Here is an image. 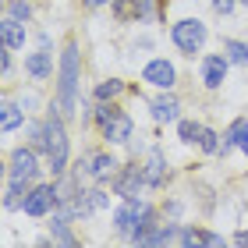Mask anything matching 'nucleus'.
<instances>
[{"mask_svg":"<svg viewBox=\"0 0 248 248\" xmlns=\"http://www.w3.org/2000/svg\"><path fill=\"white\" fill-rule=\"evenodd\" d=\"M139 18H153V0H142V15Z\"/></svg>","mask_w":248,"mask_h":248,"instance_id":"obj_29","label":"nucleus"},{"mask_svg":"<svg viewBox=\"0 0 248 248\" xmlns=\"http://www.w3.org/2000/svg\"><path fill=\"white\" fill-rule=\"evenodd\" d=\"M234 4H238V0H213V11H217V15H231Z\"/></svg>","mask_w":248,"mask_h":248,"instance_id":"obj_27","label":"nucleus"},{"mask_svg":"<svg viewBox=\"0 0 248 248\" xmlns=\"http://www.w3.org/2000/svg\"><path fill=\"white\" fill-rule=\"evenodd\" d=\"M53 241H61V245H75V234L67 231V220H64V217H53Z\"/></svg>","mask_w":248,"mask_h":248,"instance_id":"obj_22","label":"nucleus"},{"mask_svg":"<svg viewBox=\"0 0 248 248\" xmlns=\"http://www.w3.org/2000/svg\"><path fill=\"white\" fill-rule=\"evenodd\" d=\"M223 53H227L231 64H248V46L238 39H223Z\"/></svg>","mask_w":248,"mask_h":248,"instance_id":"obj_20","label":"nucleus"},{"mask_svg":"<svg viewBox=\"0 0 248 248\" xmlns=\"http://www.w3.org/2000/svg\"><path fill=\"white\" fill-rule=\"evenodd\" d=\"M25 71H29L32 78H50V75H53V57H50V50L43 46L39 53H29V57H25Z\"/></svg>","mask_w":248,"mask_h":248,"instance_id":"obj_14","label":"nucleus"},{"mask_svg":"<svg viewBox=\"0 0 248 248\" xmlns=\"http://www.w3.org/2000/svg\"><path fill=\"white\" fill-rule=\"evenodd\" d=\"M241 4H248V0H241Z\"/></svg>","mask_w":248,"mask_h":248,"instance_id":"obj_32","label":"nucleus"},{"mask_svg":"<svg viewBox=\"0 0 248 248\" xmlns=\"http://www.w3.org/2000/svg\"><path fill=\"white\" fill-rule=\"evenodd\" d=\"M107 177H117V160L107 153H93L78 163V181H107Z\"/></svg>","mask_w":248,"mask_h":248,"instance_id":"obj_6","label":"nucleus"},{"mask_svg":"<svg viewBox=\"0 0 248 248\" xmlns=\"http://www.w3.org/2000/svg\"><path fill=\"white\" fill-rule=\"evenodd\" d=\"M142 174H145V185H163V177H167V163H163V153H149V160H145L142 167Z\"/></svg>","mask_w":248,"mask_h":248,"instance_id":"obj_15","label":"nucleus"},{"mask_svg":"<svg viewBox=\"0 0 248 248\" xmlns=\"http://www.w3.org/2000/svg\"><path fill=\"white\" fill-rule=\"evenodd\" d=\"M181 245H223L220 234H209V231H181Z\"/></svg>","mask_w":248,"mask_h":248,"instance_id":"obj_17","label":"nucleus"},{"mask_svg":"<svg viewBox=\"0 0 248 248\" xmlns=\"http://www.w3.org/2000/svg\"><path fill=\"white\" fill-rule=\"evenodd\" d=\"M142 185H145V174H142V167H128V170H121V174L114 177V191H117L121 199H135Z\"/></svg>","mask_w":248,"mask_h":248,"instance_id":"obj_11","label":"nucleus"},{"mask_svg":"<svg viewBox=\"0 0 248 248\" xmlns=\"http://www.w3.org/2000/svg\"><path fill=\"white\" fill-rule=\"evenodd\" d=\"M89 202H93V209H107V195H103V191H99V188H93V191H89Z\"/></svg>","mask_w":248,"mask_h":248,"instance_id":"obj_26","label":"nucleus"},{"mask_svg":"<svg viewBox=\"0 0 248 248\" xmlns=\"http://www.w3.org/2000/svg\"><path fill=\"white\" fill-rule=\"evenodd\" d=\"M75 93H78V46L67 43L61 57V85H57V107L61 114H75Z\"/></svg>","mask_w":248,"mask_h":248,"instance_id":"obj_1","label":"nucleus"},{"mask_svg":"<svg viewBox=\"0 0 248 248\" xmlns=\"http://www.w3.org/2000/svg\"><path fill=\"white\" fill-rule=\"evenodd\" d=\"M142 78H145V82H149V85H156V89H170L177 75H174V64H170V61L156 57V61H149V64H145Z\"/></svg>","mask_w":248,"mask_h":248,"instance_id":"obj_10","label":"nucleus"},{"mask_svg":"<svg viewBox=\"0 0 248 248\" xmlns=\"http://www.w3.org/2000/svg\"><path fill=\"white\" fill-rule=\"evenodd\" d=\"M11 18H18V21H29V18H32V7L25 4V0H11Z\"/></svg>","mask_w":248,"mask_h":248,"instance_id":"obj_25","label":"nucleus"},{"mask_svg":"<svg viewBox=\"0 0 248 248\" xmlns=\"http://www.w3.org/2000/svg\"><path fill=\"white\" fill-rule=\"evenodd\" d=\"M227 67H231L227 53H209V57L202 61V82H206L209 89H220L223 78H227Z\"/></svg>","mask_w":248,"mask_h":248,"instance_id":"obj_9","label":"nucleus"},{"mask_svg":"<svg viewBox=\"0 0 248 248\" xmlns=\"http://www.w3.org/2000/svg\"><path fill=\"white\" fill-rule=\"evenodd\" d=\"M142 15V0H114V18L117 21H131Z\"/></svg>","mask_w":248,"mask_h":248,"instance_id":"obj_18","label":"nucleus"},{"mask_svg":"<svg viewBox=\"0 0 248 248\" xmlns=\"http://www.w3.org/2000/svg\"><path fill=\"white\" fill-rule=\"evenodd\" d=\"M53 206H57V185H36L25 195V202H21V209L29 217H46Z\"/></svg>","mask_w":248,"mask_h":248,"instance_id":"obj_8","label":"nucleus"},{"mask_svg":"<svg viewBox=\"0 0 248 248\" xmlns=\"http://www.w3.org/2000/svg\"><path fill=\"white\" fill-rule=\"evenodd\" d=\"M0 39H4V46L7 50H21L25 46V21H18V18H4V25H0Z\"/></svg>","mask_w":248,"mask_h":248,"instance_id":"obj_12","label":"nucleus"},{"mask_svg":"<svg viewBox=\"0 0 248 248\" xmlns=\"http://www.w3.org/2000/svg\"><path fill=\"white\" fill-rule=\"evenodd\" d=\"M43 149H46V156H50V170L61 177L64 167H67V135H64L61 117H50L46 124H43Z\"/></svg>","mask_w":248,"mask_h":248,"instance_id":"obj_3","label":"nucleus"},{"mask_svg":"<svg viewBox=\"0 0 248 248\" xmlns=\"http://www.w3.org/2000/svg\"><path fill=\"white\" fill-rule=\"evenodd\" d=\"M199 145L206 153H220V142H217V131H209V128H202V135H199Z\"/></svg>","mask_w":248,"mask_h":248,"instance_id":"obj_24","label":"nucleus"},{"mask_svg":"<svg viewBox=\"0 0 248 248\" xmlns=\"http://www.w3.org/2000/svg\"><path fill=\"white\" fill-rule=\"evenodd\" d=\"M89 7H103V4H114V0H85Z\"/></svg>","mask_w":248,"mask_h":248,"instance_id":"obj_30","label":"nucleus"},{"mask_svg":"<svg viewBox=\"0 0 248 248\" xmlns=\"http://www.w3.org/2000/svg\"><path fill=\"white\" fill-rule=\"evenodd\" d=\"M0 67H4V75L11 71V50L7 46H4V57H0Z\"/></svg>","mask_w":248,"mask_h":248,"instance_id":"obj_28","label":"nucleus"},{"mask_svg":"<svg viewBox=\"0 0 248 248\" xmlns=\"http://www.w3.org/2000/svg\"><path fill=\"white\" fill-rule=\"evenodd\" d=\"M170 36L177 43V50L188 53V57H195V53L202 50V43H206V25L195 18H185V21H177V25L170 29Z\"/></svg>","mask_w":248,"mask_h":248,"instance_id":"obj_5","label":"nucleus"},{"mask_svg":"<svg viewBox=\"0 0 248 248\" xmlns=\"http://www.w3.org/2000/svg\"><path fill=\"white\" fill-rule=\"evenodd\" d=\"M36 177H39V160H36V149H15V153H11V181L32 185Z\"/></svg>","mask_w":248,"mask_h":248,"instance_id":"obj_7","label":"nucleus"},{"mask_svg":"<svg viewBox=\"0 0 248 248\" xmlns=\"http://www.w3.org/2000/svg\"><path fill=\"white\" fill-rule=\"evenodd\" d=\"M177 135H181V142H195L199 135H202V124H195V121H181V124H177Z\"/></svg>","mask_w":248,"mask_h":248,"instance_id":"obj_23","label":"nucleus"},{"mask_svg":"<svg viewBox=\"0 0 248 248\" xmlns=\"http://www.w3.org/2000/svg\"><path fill=\"white\" fill-rule=\"evenodd\" d=\"M0 110H4V114H0V131H15L18 124H21V117H25L18 110V103H4Z\"/></svg>","mask_w":248,"mask_h":248,"instance_id":"obj_19","label":"nucleus"},{"mask_svg":"<svg viewBox=\"0 0 248 248\" xmlns=\"http://www.w3.org/2000/svg\"><path fill=\"white\" fill-rule=\"evenodd\" d=\"M177 110L181 107H177L174 96H156L153 99V117L156 121H177Z\"/></svg>","mask_w":248,"mask_h":248,"instance_id":"obj_16","label":"nucleus"},{"mask_svg":"<svg viewBox=\"0 0 248 248\" xmlns=\"http://www.w3.org/2000/svg\"><path fill=\"white\" fill-rule=\"evenodd\" d=\"M96 121H99V128H103V139L107 142L121 145V142L131 139V117L124 114V110L110 107V103H99L96 107Z\"/></svg>","mask_w":248,"mask_h":248,"instance_id":"obj_4","label":"nucleus"},{"mask_svg":"<svg viewBox=\"0 0 248 248\" xmlns=\"http://www.w3.org/2000/svg\"><path fill=\"white\" fill-rule=\"evenodd\" d=\"M121 93H124V82H117V78H110V82H99V85H96V99H99V103L117 99Z\"/></svg>","mask_w":248,"mask_h":248,"instance_id":"obj_21","label":"nucleus"},{"mask_svg":"<svg viewBox=\"0 0 248 248\" xmlns=\"http://www.w3.org/2000/svg\"><path fill=\"white\" fill-rule=\"evenodd\" d=\"M114 227H117V234H124V238H135L139 231L153 227V209L145 206V202H139V199H124V206L114 213Z\"/></svg>","mask_w":248,"mask_h":248,"instance_id":"obj_2","label":"nucleus"},{"mask_svg":"<svg viewBox=\"0 0 248 248\" xmlns=\"http://www.w3.org/2000/svg\"><path fill=\"white\" fill-rule=\"evenodd\" d=\"M234 145H238V149L248 156V121H234V124H231V131L223 135V145H220V153L227 156V153L234 149Z\"/></svg>","mask_w":248,"mask_h":248,"instance_id":"obj_13","label":"nucleus"},{"mask_svg":"<svg viewBox=\"0 0 248 248\" xmlns=\"http://www.w3.org/2000/svg\"><path fill=\"white\" fill-rule=\"evenodd\" d=\"M234 241H238V245H248V231H241V234H238Z\"/></svg>","mask_w":248,"mask_h":248,"instance_id":"obj_31","label":"nucleus"}]
</instances>
